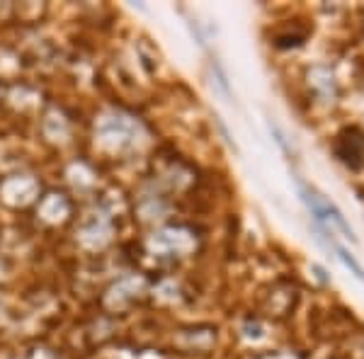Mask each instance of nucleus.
<instances>
[{"label":"nucleus","mask_w":364,"mask_h":359,"mask_svg":"<svg viewBox=\"0 0 364 359\" xmlns=\"http://www.w3.org/2000/svg\"><path fill=\"white\" fill-rule=\"evenodd\" d=\"M304 199H306V204H309V209L314 211L316 214V219H321V221H326V223H336V226L340 228V231H345L348 233V238H352V228L345 223V219H343V214L333 207L331 202H328L326 197H323L321 192H316L314 187L311 190H304Z\"/></svg>","instance_id":"1"}]
</instances>
